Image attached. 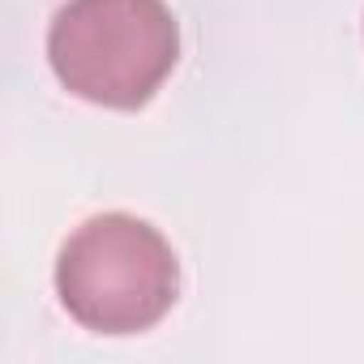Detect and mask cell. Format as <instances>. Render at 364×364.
<instances>
[{
	"mask_svg": "<svg viewBox=\"0 0 364 364\" xmlns=\"http://www.w3.org/2000/svg\"><path fill=\"white\" fill-rule=\"evenodd\" d=\"M180 266L159 228L133 215L86 219L56 257V296L95 334H137L167 317Z\"/></svg>",
	"mask_w": 364,
	"mask_h": 364,
	"instance_id": "cell-2",
	"label": "cell"
},
{
	"mask_svg": "<svg viewBox=\"0 0 364 364\" xmlns=\"http://www.w3.org/2000/svg\"><path fill=\"white\" fill-rule=\"evenodd\" d=\"M48 60L69 95L133 112L171 77L180 26L167 0H69L48 26Z\"/></svg>",
	"mask_w": 364,
	"mask_h": 364,
	"instance_id": "cell-1",
	"label": "cell"
}]
</instances>
